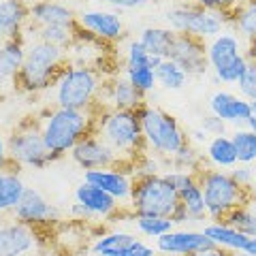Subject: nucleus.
<instances>
[{
  "mask_svg": "<svg viewBox=\"0 0 256 256\" xmlns=\"http://www.w3.org/2000/svg\"><path fill=\"white\" fill-rule=\"evenodd\" d=\"M107 75L102 70L79 64H66L52 86V105L60 109L100 111V94Z\"/></svg>",
  "mask_w": 256,
  "mask_h": 256,
  "instance_id": "obj_1",
  "label": "nucleus"
},
{
  "mask_svg": "<svg viewBox=\"0 0 256 256\" xmlns=\"http://www.w3.org/2000/svg\"><path fill=\"white\" fill-rule=\"evenodd\" d=\"M41 132L47 150L58 160L70 154V150L88 134L94 132L96 111H79V109H60L52 107L38 118Z\"/></svg>",
  "mask_w": 256,
  "mask_h": 256,
  "instance_id": "obj_2",
  "label": "nucleus"
},
{
  "mask_svg": "<svg viewBox=\"0 0 256 256\" xmlns=\"http://www.w3.org/2000/svg\"><path fill=\"white\" fill-rule=\"evenodd\" d=\"M68 64V54L64 47L50 45L43 41L26 43V58L20 68L18 92L22 94H43L50 92L60 70Z\"/></svg>",
  "mask_w": 256,
  "mask_h": 256,
  "instance_id": "obj_3",
  "label": "nucleus"
},
{
  "mask_svg": "<svg viewBox=\"0 0 256 256\" xmlns=\"http://www.w3.org/2000/svg\"><path fill=\"white\" fill-rule=\"evenodd\" d=\"M94 132L128 164L148 152L137 111L100 109L96 114Z\"/></svg>",
  "mask_w": 256,
  "mask_h": 256,
  "instance_id": "obj_4",
  "label": "nucleus"
},
{
  "mask_svg": "<svg viewBox=\"0 0 256 256\" xmlns=\"http://www.w3.org/2000/svg\"><path fill=\"white\" fill-rule=\"evenodd\" d=\"M196 182L203 190L205 210L210 222H224L237 207H242L252 192L244 190L233 175L214 166H203L196 173Z\"/></svg>",
  "mask_w": 256,
  "mask_h": 256,
  "instance_id": "obj_5",
  "label": "nucleus"
},
{
  "mask_svg": "<svg viewBox=\"0 0 256 256\" xmlns=\"http://www.w3.org/2000/svg\"><path fill=\"white\" fill-rule=\"evenodd\" d=\"M143 141L150 154L169 160L175 152L188 143V132L182 128L180 120L154 105H143L139 111Z\"/></svg>",
  "mask_w": 256,
  "mask_h": 256,
  "instance_id": "obj_6",
  "label": "nucleus"
},
{
  "mask_svg": "<svg viewBox=\"0 0 256 256\" xmlns=\"http://www.w3.org/2000/svg\"><path fill=\"white\" fill-rule=\"evenodd\" d=\"M6 146H9L11 162L18 169H34L41 171L45 166L56 162L52 152L47 150L41 132L38 118H24L11 128L6 134Z\"/></svg>",
  "mask_w": 256,
  "mask_h": 256,
  "instance_id": "obj_7",
  "label": "nucleus"
},
{
  "mask_svg": "<svg viewBox=\"0 0 256 256\" xmlns=\"http://www.w3.org/2000/svg\"><path fill=\"white\" fill-rule=\"evenodd\" d=\"M180 207V192L162 175L134 180V188L128 203V212L132 216H158L171 218Z\"/></svg>",
  "mask_w": 256,
  "mask_h": 256,
  "instance_id": "obj_8",
  "label": "nucleus"
},
{
  "mask_svg": "<svg viewBox=\"0 0 256 256\" xmlns=\"http://www.w3.org/2000/svg\"><path fill=\"white\" fill-rule=\"evenodd\" d=\"M207 62L210 70H214L216 82L235 86L248 68V56L244 50L242 36L237 32L224 30L207 43Z\"/></svg>",
  "mask_w": 256,
  "mask_h": 256,
  "instance_id": "obj_9",
  "label": "nucleus"
},
{
  "mask_svg": "<svg viewBox=\"0 0 256 256\" xmlns=\"http://www.w3.org/2000/svg\"><path fill=\"white\" fill-rule=\"evenodd\" d=\"M166 24L178 34H190L201 41H212L230 24V18L218 11L203 9L198 4H178L166 11Z\"/></svg>",
  "mask_w": 256,
  "mask_h": 256,
  "instance_id": "obj_10",
  "label": "nucleus"
},
{
  "mask_svg": "<svg viewBox=\"0 0 256 256\" xmlns=\"http://www.w3.org/2000/svg\"><path fill=\"white\" fill-rule=\"evenodd\" d=\"M84 182L92 184V186L111 194L120 205L128 210L130 194H132V188H134L132 164H120V166H107V169L84 171Z\"/></svg>",
  "mask_w": 256,
  "mask_h": 256,
  "instance_id": "obj_11",
  "label": "nucleus"
},
{
  "mask_svg": "<svg viewBox=\"0 0 256 256\" xmlns=\"http://www.w3.org/2000/svg\"><path fill=\"white\" fill-rule=\"evenodd\" d=\"M15 220H20L28 226L43 230V228H52L54 224L60 222V214L58 210L47 201V198L38 192L36 188H26L20 198L18 207L11 212Z\"/></svg>",
  "mask_w": 256,
  "mask_h": 256,
  "instance_id": "obj_12",
  "label": "nucleus"
},
{
  "mask_svg": "<svg viewBox=\"0 0 256 256\" xmlns=\"http://www.w3.org/2000/svg\"><path fill=\"white\" fill-rule=\"evenodd\" d=\"M75 201L79 205H84L86 210L94 216L96 222L114 224V220H118V218L132 220V214L128 212L126 207H122L111 194H107V192H102L100 188H96L88 182H82L75 188Z\"/></svg>",
  "mask_w": 256,
  "mask_h": 256,
  "instance_id": "obj_13",
  "label": "nucleus"
},
{
  "mask_svg": "<svg viewBox=\"0 0 256 256\" xmlns=\"http://www.w3.org/2000/svg\"><path fill=\"white\" fill-rule=\"evenodd\" d=\"M41 230L28 226L13 216L0 218V256H26L36 250Z\"/></svg>",
  "mask_w": 256,
  "mask_h": 256,
  "instance_id": "obj_14",
  "label": "nucleus"
},
{
  "mask_svg": "<svg viewBox=\"0 0 256 256\" xmlns=\"http://www.w3.org/2000/svg\"><path fill=\"white\" fill-rule=\"evenodd\" d=\"M70 160L82 166L84 171H92V169H107V166H120V164H128L120 158L114 150H111L98 134L92 132L86 139H82L77 146L70 150Z\"/></svg>",
  "mask_w": 256,
  "mask_h": 256,
  "instance_id": "obj_15",
  "label": "nucleus"
},
{
  "mask_svg": "<svg viewBox=\"0 0 256 256\" xmlns=\"http://www.w3.org/2000/svg\"><path fill=\"white\" fill-rule=\"evenodd\" d=\"M77 26L107 45H116L126 34L122 18L114 11H100V9L82 11L77 13Z\"/></svg>",
  "mask_w": 256,
  "mask_h": 256,
  "instance_id": "obj_16",
  "label": "nucleus"
},
{
  "mask_svg": "<svg viewBox=\"0 0 256 256\" xmlns=\"http://www.w3.org/2000/svg\"><path fill=\"white\" fill-rule=\"evenodd\" d=\"M169 58L186 70L188 77L207 75L210 62H207V43L190 34H178L173 43Z\"/></svg>",
  "mask_w": 256,
  "mask_h": 256,
  "instance_id": "obj_17",
  "label": "nucleus"
},
{
  "mask_svg": "<svg viewBox=\"0 0 256 256\" xmlns=\"http://www.w3.org/2000/svg\"><path fill=\"white\" fill-rule=\"evenodd\" d=\"M148 105L146 94L139 92L124 75L107 77L105 88L100 94V109H118V111H139Z\"/></svg>",
  "mask_w": 256,
  "mask_h": 256,
  "instance_id": "obj_18",
  "label": "nucleus"
},
{
  "mask_svg": "<svg viewBox=\"0 0 256 256\" xmlns=\"http://www.w3.org/2000/svg\"><path fill=\"white\" fill-rule=\"evenodd\" d=\"M216 248L212 239L203 230H192V228H173L171 233L156 239V250L162 256H190L203 250Z\"/></svg>",
  "mask_w": 256,
  "mask_h": 256,
  "instance_id": "obj_19",
  "label": "nucleus"
},
{
  "mask_svg": "<svg viewBox=\"0 0 256 256\" xmlns=\"http://www.w3.org/2000/svg\"><path fill=\"white\" fill-rule=\"evenodd\" d=\"M24 58H26L24 38H6V43L0 47V98L18 92V77Z\"/></svg>",
  "mask_w": 256,
  "mask_h": 256,
  "instance_id": "obj_20",
  "label": "nucleus"
},
{
  "mask_svg": "<svg viewBox=\"0 0 256 256\" xmlns=\"http://www.w3.org/2000/svg\"><path fill=\"white\" fill-rule=\"evenodd\" d=\"M210 111L216 118H220L224 124H233L237 128L246 126V122L252 118L250 100H246L239 94L226 92V90H218V92L212 94Z\"/></svg>",
  "mask_w": 256,
  "mask_h": 256,
  "instance_id": "obj_21",
  "label": "nucleus"
},
{
  "mask_svg": "<svg viewBox=\"0 0 256 256\" xmlns=\"http://www.w3.org/2000/svg\"><path fill=\"white\" fill-rule=\"evenodd\" d=\"M30 26L77 28V13L66 2H60V0H38V2L30 4Z\"/></svg>",
  "mask_w": 256,
  "mask_h": 256,
  "instance_id": "obj_22",
  "label": "nucleus"
},
{
  "mask_svg": "<svg viewBox=\"0 0 256 256\" xmlns=\"http://www.w3.org/2000/svg\"><path fill=\"white\" fill-rule=\"evenodd\" d=\"M30 26V4L26 0H0V32L4 38H22Z\"/></svg>",
  "mask_w": 256,
  "mask_h": 256,
  "instance_id": "obj_23",
  "label": "nucleus"
},
{
  "mask_svg": "<svg viewBox=\"0 0 256 256\" xmlns=\"http://www.w3.org/2000/svg\"><path fill=\"white\" fill-rule=\"evenodd\" d=\"M137 239H139V235H134L132 230L111 228V230H105V233H100L98 237L92 239L90 254L92 256H120L137 242Z\"/></svg>",
  "mask_w": 256,
  "mask_h": 256,
  "instance_id": "obj_24",
  "label": "nucleus"
},
{
  "mask_svg": "<svg viewBox=\"0 0 256 256\" xmlns=\"http://www.w3.org/2000/svg\"><path fill=\"white\" fill-rule=\"evenodd\" d=\"M203 233L212 239V244L216 248H222L226 252H246L248 244H250V237L239 233L237 228H233L226 222H207L203 226Z\"/></svg>",
  "mask_w": 256,
  "mask_h": 256,
  "instance_id": "obj_25",
  "label": "nucleus"
},
{
  "mask_svg": "<svg viewBox=\"0 0 256 256\" xmlns=\"http://www.w3.org/2000/svg\"><path fill=\"white\" fill-rule=\"evenodd\" d=\"M175 36H178V32H173L169 26H148L139 32L141 45L148 50V54H152L158 60H166L171 56Z\"/></svg>",
  "mask_w": 256,
  "mask_h": 256,
  "instance_id": "obj_26",
  "label": "nucleus"
},
{
  "mask_svg": "<svg viewBox=\"0 0 256 256\" xmlns=\"http://www.w3.org/2000/svg\"><path fill=\"white\" fill-rule=\"evenodd\" d=\"M205 160L210 162L214 169H233L237 166V154H235V146L230 134H218L207 141L205 152H203Z\"/></svg>",
  "mask_w": 256,
  "mask_h": 256,
  "instance_id": "obj_27",
  "label": "nucleus"
},
{
  "mask_svg": "<svg viewBox=\"0 0 256 256\" xmlns=\"http://www.w3.org/2000/svg\"><path fill=\"white\" fill-rule=\"evenodd\" d=\"M180 205L188 212L190 216V224H207V210H205V198H203V190L198 186V182H194L192 186L184 188L180 192Z\"/></svg>",
  "mask_w": 256,
  "mask_h": 256,
  "instance_id": "obj_28",
  "label": "nucleus"
},
{
  "mask_svg": "<svg viewBox=\"0 0 256 256\" xmlns=\"http://www.w3.org/2000/svg\"><path fill=\"white\" fill-rule=\"evenodd\" d=\"M230 26L246 41L256 38V0H244L237 9L230 13Z\"/></svg>",
  "mask_w": 256,
  "mask_h": 256,
  "instance_id": "obj_29",
  "label": "nucleus"
},
{
  "mask_svg": "<svg viewBox=\"0 0 256 256\" xmlns=\"http://www.w3.org/2000/svg\"><path fill=\"white\" fill-rule=\"evenodd\" d=\"M26 188L28 186L20 178V173H6L2 186H0V218L11 216V212L18 207L20 198H22Z\"/></svg>",
  "mask_w": 256,
  "mask_h": 256,
  "instance_id": "obj_30",
  "label": "nucleus"
},
{
  "mask_svg": "<svg viewBox=\"0 0 256 256\" xmlns=\"http://www.w3.org/2000/svg\"><path fill=\"white\" fill-rule=\"evenodd\" d=\"M224 222L230 224L233 228H237L239 233H244L250 239H254L256 237V196L250 194L248 196V201L242 207H237V210L230 214Z\"/></svg>",
  "mask_w": 256,
  "mask_h": 256,
  "instance_id": "obj_31",
  "label": "nucleus"
},
{
  "mask_svg": "<svg viewBox=\"0 0 256 256\" xmlns=\"http://www.w3.org/2000/svg\"><path fill=\"white\" fill-rule=\"evenodd\" d=\"M166 162H169L171 169H175V171H188V173H194V175L201 171L203 166H207L203 152L196 146H192V143H186V146L175 152Z\"/></svg>",
  "mask_w": 256,
  "mask_h": 256,
  "instance_id": "obj_32",
  "label": "nucleus"
},
{
  "mask_svg": "<svg viewBox=\"0 0 256 256\" xmlns=\"http://www.w3.org/2000/svg\"><path fill=\"white\" fill-rule=\"evenodd\" d=\"M156 79H158V86L164 88V90H182V88H186L190 82L186 70H184L180 64H175L171 58L160 60L158 68H156Z\"/></svg>",
  "mask_w": 256,
  "mask_h": 256,
  "instance_id": "obj_33",
  "label": "nucleus"
},
{
  "mask_svg": "<svg viewBox=\"0 0 256 256\" xmlns=\"http://www.w3.org/2000/svg\"><path fill=\"white\" fill-rule=\"evenodd\" d=\"M130 224L137 230V235L150 237V239H158L175 228L171 218H158V216H132Z\"/></svg>",
  "mask_w": 256,
  "mask_h": 256,
  "instance_id": "obj_34",
  "label": "nucleus"
},
{
  "mask_svg": "<svg viewBox=\"0 0 256 256\" xmlns=\"http://www.w3.org/2000/svg\"><path fill=\"white\" fill-rule=\"evenodd\" d=\"M233 146L237 154V164H254L256 162V134L252 130H248L246 126L235 128L233 134Z\"/></svg>",
  "mask_w": 256,
  "mask_h": 256,
  "instance_id": "obj_35",
  "label": "nucleus"
},
{
  "mask_svg": "<svg viewBox=\"0 0 256 256\" xmlns=\"http://www.w3.org/2000/svg\"><path fill=\"white\" fill-rule=\"evenodd\" d=\"M124 68H130V66H150V68H158L160 60L154 58L152 54H148V50L141 45L139 38H130L124 47Z\"/></svg>",
  "mask_w": 256,
  "mask_h": 256,
  "instance_id": "obj_36",
  "label": "nucleus"
},
{
  "mask_svg": "<svg viewBox=\"0 0 256 256\" xmlns=\"http://www.w3.org/2000/svg\"><path fill=\"white\" fill-rule=\"evenodd\" d=\"M122 75H124L134 88H137L139 92L146 94V96L158 86L156 70L150 68V66H130V68H124Z\"/></svg>",
  "mask_w": 256,
  "mask_h": 256,
  "instance_id": "obj_37",
  "label": "nucleus"
},
{
  "mask_svg": "<svg viewBox=\"0 0 256 256\" xmlns=\"http://www.w3.org/2000/svg\"><path fill=\"white\" fill-rule=\"evenodd\" d=\"M164 158H158L156 154H141L137 160L132 162V175L134 180L139 178H154V175H162L164 173V164H162Z\"/></svg>",
  "mask_w": 256,
  "mask_h": 256,
  "instance_id": "obj_38",
  "label": "nucleus"
},
{
  "mask_svg": "<svg viewBox=\"0 0 256 256\" xmlns=\"http://www.w3.org/2000/svg\"><path fill=\"white\" fill-rule=\"evenodd\" d=\"M237 86V90H239V96L246 100H256V62L250 60L248 62V68H246V73L242 75V79L235 84Z\"/></svg>",
  "mask_w": 256,
  "mask_h": 256,
  "instance_id": "obj_39",
  "label": "nucleus"
},
{
  "mask_svg": "<svg viewBox=\"0 0 256 256\" xmlns=\"http://www.w3.org/2000/svg\"><path fill=\"white\" fill-rule=\"evenodd\" d=\"M242 2H244V0H194V4L203 6V9L218 11V13L228 15V18H230V13H233Z\"/></svg>",
  "mask_w": 256,
  "mask_h": 256,
  "instance_id": "obj_40",
  "label": "nucleus"
},
{
  "mask_svg": "<svg viewBox=\"0 0 256 256\" xmlns=\"http://www.w3.org/2000/svg\"><path fill=\"white\" fill-rule=\"evenodd\" d=\"M164 178L173 184L178 192H182L184 188H188V186H192V184L196 182V175H194V173H188V171H175V169L164 171Z\"/></svg>",
  "mask_w": 256,
  "mask_h": 256,
  "instance_id": "obj_41",
  "label": "nucleus"
},
{
  "mask_svg": "<svg viewBox=\"0 0 256 256\" xmlns=\"http://www.w3.org/2000/svg\"><path fill=\"white\" fill-rule=\"evenodd\" d=\"M228 173L233 175V180H235L244 190L250 192L252 184H254V171H252L250 164H237V166H233V169H230Z\"/></svg>",
  "mask_w": 256,
  "mask_h": 256,
  "instance_id": "obj_42",
  "label": "nucleus"
},
{
  "mask_svg": "<svg viewBox=\"0 0 256 256\" xmlns=\"http://www.w3.org/2000/svg\"><path fill=\"white\" fill-rule=\"evenodd\" d=\"M0 171H6V173H20L22 171L11 162L9 146H6V134L4 132H0Z\"/></svg>",
  "mask_w": 256,
  "mask_h": 256,
  "instance_id": "obj_43",
  "label": "nucleus"
},
{
  "mask_svg": "<svg viewBox=\"0 0 256 256\" xmlns=\"http://www.w3.org/2000/svg\"><path fill=\"white\" fill-rule=\"evenodd\" d=\"M201 128L210 134V137H218V134H226V124L222 122L220 118H216L214 114L212 116H207L203 118V122H201Z\"/></svg>",
  "mask_w": 256,
  "mask_h": 256,
  "instance_id": "obj_44",
  "label": "nucleus"
},
{
  "mask_svg": "<svg viewBox=\"0 0 256 256\" xmlns=\"http://www.w3.org/2000/svg\"><path fill=\"white\" fill-rule=\"evenodd\" d=\"M98 2H105L120 11H132V9H141V6L150 4V0H98Z\"/></svg>",
  "mask_w": 256,
  "mask_h": 256,
  "instance_id": "obj_45",
  "label": "nucleus"
},
{
  "mask_svg": "<svg viewBox=\"0 0 256 256\" xmlns=\"http://www.w3.org/2000/svg\"><path fill=\"white\" fill-rule=\"evenodd\" d=\"M210 139H212V137L203 130L201 126H198V128H192V130L188 132V143H192V146H194V143H201V146L205 148V146H207V141H210Z\"/></svg>",
  "mask_w": 256,
  "mask_h": 256,
  "instance_id": "obj_46",
  "label": "nucleus"
},
{
  "mask_svg": "<svg viewBox=\"0 0 256 256\" xmlns=\"http://www.w3.org/2000/svg\"><path fill=\"white\" fill-rule=\"evenodd\" d=\"M190 256H230V252L222 250V248H210V250H203V252H196Z\"/></svg>",
  "mask_w": 256,
  "mask_h": 256,
  "instance_id": "obj_47",
  "label": "nucleus"
},
{
  "mask_svg": "<svg viewBox=\"0 0 256 256\" xmlns=\"http://www.w3.org/2000/svg\"><path fill=\"white\" fill-rule=\"evenodd\" d=\"M246 56H248V60H254V62H256V38H252V41H248Z\"/></svg>",
  "mask_w": 256,
  "mask_h": 256,
  "instance_id": "obj_48",
  "label": "nucleus"
},
{
  "mask_svg": "<svg viewBox=\"0 0 256 256\" xmlns=\"http://www.w3.org/2000/svg\"><path fill=\"white\" fill-rule=\"evenodd\" d=\"M246 252H248V254H252V256H256V237H254V239H250V244H248Z\"/></svg>",
  "mask_w": 256,
  "mask_h": 256,
  "instance_id": "obj_49",
  "label": "nucleus"
},
{
  "mask_svg": "<svg viewBox=\"0 0 256 256\" xmlns=\"http://www.w3.org/2000/svg\"><path fill=\"white\" fill-rule=\"evenodd\" d=\"M246 128L256 134V118H250V120H248V122H246Z\"/></svg>",
  "mask_w": 256,
  "mask_h": 256,
  "instance_id": "obj_50",
  "label": "nucleus"
},
{
  "mask_svg": "<svg viewBox=\"0 0 256 256\" xmlns=\"http://www.w3.org/2000/svg\"><path fill=\"white\" fill-rule=\"evenodd\" d=\"M250 105H252V118H256V100H252Z\"/></svg>",
  "mask_w": 256,
  "mask_h": 256,
  "instance_id": "obj_51",
  "label": "nucleus"
},
{
  "mask_svg": "<svg viewBox=\"0 0 256 256\" xmlns=\"http://www.w3.org/2000/svg\"><path fill=\"white\" fill-rule=\"evenodd\" d=\"M230 256H252V254H248V252H233Z\"/></svg>",
  "mask_w": 256,
  "mask_h": 256,
  "instance_id": "obj_52",
  "label": "nucleus"
},
{
  "mask_svg": "<svg viewBox=\"0 0 256 256\" xmlns=\"http://www.w3.org/2000/svg\"><path fill=\"white\" fill-rule=\"evenodd\" d=\"M4 178H6V171H0V186H2V182H4Z\"/></svg>",
  "mask_w": 256,
  "mask_h": 256,
  "instance_id": "obj_53",
  "label": "nucleus"
},
{
  "mask_svg": "<svg viewBox=\"0 0 256 256\" xmlns=\"http://www.w3.org/2000/svg\"><path fill=\"white\" fill-rule=\"evenodd\" d=\"M6 43V38H4V34H2V32H0V47H2Z\"/></svg>",
  "mask_w": 256,
  "mask_h": 256,
  "instance_id": "obj_54",
  "label": "nucleus"
},
{
  "mask_svg": "<svg viewBox=\"0 0 256 256\" xmlns=\"http://www.w3.org/2000/svg\"><path fill=\"white\" fill-rule=\"evenodd\" d=\"M26 2H28V4H32V2H38V0H26Z\"/></svg>",
  "mask_w": 256,
  "mask_h": 256,
  "instance_id": "obj_55",
  "label": "nucleus"
},
{
  "mask_svg": "<svg viewBox=\"0 0 256 256\" xmlns=\"http://www.w3.org/2000/svg\"><path fill=\"white\" fill-rule=\"evenodd\" d=\"M64 256H75V254H68V252H66V254H64Z\"/></svg>",
  "mask_w": 256,
  "mask_h": 256,
  "instance_id": "obj_56",
  "label": "nucleus"
},
{
  "mask_svg": "<svg viewBox=\"0 0 256 256\" xmlns=\"http://www.w3.org/2000/svg\"><path fill=\"white\" fill-rule=\"evenodd\" d=\"M60 2H64V0H60Z\"/></svg>",
  "mask_w": 256,
  "mask_h": 256,
  "instance_id": "obj_57",
  "label": "nucleus"
}]
</instances>
